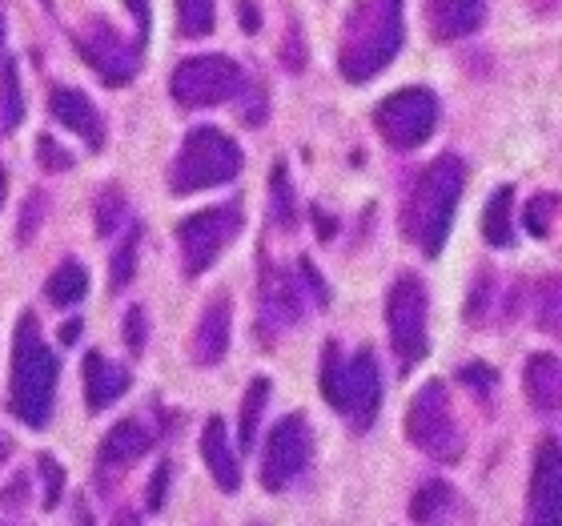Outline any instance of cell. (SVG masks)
Segmentation results:
<instances>
[{"instance_id": "obj_13", "label": "cell", "mask_w": 562, "mask_h": 526, "mask_svg": "<svg viewBox=\"0 0 562 526\" xmlns=\"http://www.w3.org/2000/svg\"><path fill=\"white\" fill-rule=\"evenodd\" d=\"M562 518V450L559 438H547L535 455V479H530V523L559 526Z\"/></svg>"}, {"instance_id": "obj_38", "label": "cell", "mask_w": 562, "mask_h": 526, "mask_svg": "<svg viewBox=\"0 0 562 526\" xmlns=\"http://www.w3.org/2000/svg\"><path fill=\"white\" fill-rule=\"evenodd\" d=\"M41 161H45V169H69L72 157L69 153H53V141L41 137Z\"/></svg>"}, {"instance_id": "obj_19", "label": "cell", "mask_w": 562, "mask_h": 526, "mask_svg": "<svg viewBox=\"0 0 562 526\" xmlns=\"http://www.w3.org/2000/svg\"><path fill=\"white\" fill-rule=\"evenodd\" d=\"M201 455H205V467H210L213 482L222 486L225 494H234L241 486V470H237V455L229 438H225V422L210 418L205 430H201Z\"/></svg>"}, {"instance_id": "obj_11", "label": "cell", "mask_w": 562, "mask_h": 526, "mask_svg": "<svg viewBox=\"0 0 562 526\" xmlns=\"http://www.w3.org/2000/svg\"><path fill=\"white\" fill-rule=\"evenodd\" d=\"M310 450H314L310 422L302 414H285L270 430V443H266V455H261V486L266 491H285L305 470Z\"/></svg>"}, {"instance_id": "obj_6", "label": "cell", "mask_w": 562, "mask_h": 526, "mask_svg": "<svg viewBox=\"0 0 562 526\" xmlns=\"http://www.w3.org/2000/svg\"><path fill=\"white\" fill-rule=\"evenodd\" d=\"M406 434L411 443L418 446L422 455H430L434 462H458L462 458V430H458V418L450 410V398H446L442 382H426V387L414 394L411 410H406Z\"/></svg>"}, {"instance_id": "obj_20", "label": "cell", "mask_w": 562, "mask_h": 526, "mask_svg": "<svg viewBox=\"0 0 562 526\" xmlns=\"http://www.w3.org/2000/svg\"><path fill=\"white\" fill-rule=\"evenodd\" d=\"M522 390H527L530 406L542 414H554L562 402V366L554 354H535L522 374Z\"/></svg>"}, {"instance_id": "obj_40", "label": "cell", "mask_w": 562, "mask_h": 526, "mask_svg": "<svg viewBox=\"0 0 562 526\" xmlns=\"http://www.w3.org/2000/svg\"><path fill=\"white\" fill-rule=\"evenodd\" d=\"M4 193H9V177H4V165H0V210H4Z\"/></svg>"}, {"instance_id": "obj_27", "label": "cell", "mask_w": 562, "mask_h": 526, "mask_svg": "<svg viewBox=\"0 0 562 526\" xmlns=\"http://www.w3.org/2000/svg\"><path fill=\"white\" fill-rule=\"evenodd\" d=\"M177 24L186 36L213 33V0H177Z\"/></svg>"}, {"instance_id": "obj_18", "label": "cell", "mask_w": 562, "mask_h": 526, "mask_svg": "<svg viewBox=\"0 0 562 526\" xmlns=\"http://www.w3.org/2000/svg\"><path fill=\"white\" fill-rule=\"evenodd\" d=\"M130 387H133V378L125 366H113L105 354H89V358H85V402H89L93 414L113 406Z\"/></svg>"}, {"instance_id": "obj_39", "label": "cell", "mask_w": 562, "mask_h": 526, "mask_svg": "<svg viewBox=\"0 0 562 526\" xmlns=\"http://www.w3.org/2000/svg\"><path fill=\"white\" fill-rule=\"evenodd\" d=\"M237 12H241V29H246V33H258L261 29L258 4H254V0H237Z\"/></svg>"}, {"instance_id": "obj_41", "label": "cell", "mask_w": 562, "mask_h": 526, "mask_svg": "<svg viewBox=\"0 0 562 526\" xmlns=\"http://www.w3.org/2000/svg\"><path fill=\"white\" fill-rule=\"evenodd\" d=\"M0 60H4V21H0Z\"/></svg>"}, {"instance_id": "obj_8", "label": "cell", "mask_w": 562, "mask_h": 526, "mask_svg": "<svg viewBox=\"0 0 562 526\" xmlns=\"http://www.w3.org/2000/svg\"><path fill=\"white\" fill-rule=\"evenodd\" d=\"M438 117H442V105L430 89H402L374 109V130L382 133L390 149L406 153L430 141V133L438 130Z\"/></svg>"}, {"instance_id": "obj_1", "label": "cell", "mask_w": 562, "mask_h": 526, "mask_svg": "<svg viewBox=\"0 0 562 526\" xmlns=\"http://www.w3.org/2000/svg\"><path fill=\"white\" fill-rule=\"evenodd\" d=\"M406 21L402 0H353L338 36V69L350 85H366L398 57Z\"/></svg>"}, {"instance_id": "obj_29", "label": "cell", "mask_w": 562, "mask_h": 526, "mask_svg": "<svg viewBox=\"0 0 562 526\" xmlns=\"http://www.w3.org/2000/svg\"><path fill=\"white\" fill-rule=\"evenodd\" d=\"M125 210H130L125 198H121L117 189H109L105 198L97 201V230H101V234H113L117 225H125Z\"/></svg>"}, {"instance_id": "obj_7", "label": "cell", "mask_w": 562, "mask_h": 526, "mask_svg": "<svg viewBox=\"0 0 562 526\" xmlns=\"http://www.w3.org/2000/svg\"><path fill=\"white\" fill-rule=\"evenodd\" d=\"M246 89V72L241 65L229 57H217V53H205V57H189L181 60L169 77V93L181 109H213L225 105L229 97H237Z\"/></svg>"}, {"instance_id": "obj_5", "label": "cell", "mask_w": 562, "mask_h": 526, "mask_svg": "<svg viewBox=\"0 0 562 526\" xmlns=\"http://www.w3.org/2000/svg\"><path fill=\"white\" fill-rule=\"evenodd\" d=\"M237 174H241L237 141L222 130L201 125V130H189L186 141H181V149H177L173 165H169V189L177 198H186V193H198V189L225 186Z\"/></svg>"}, {"instance_id": "obj_4", "label": "cell", "mask_w": 562, "mask_h": 526, "mask_svg": "<svg viewBox=\"0 0 562 526\" xmlns=\"http://www.w3.org/2000/svg\"><path fill=\"white\" fill-rule=\"evenodd\" d=\"M322 394L329 406L346 414V418L366 430L382 410V374H378V358L370 350H358L353 358H341L338 342H329L322 354Z\"/></svg>"}, {"instance_id": "obj_32", "label": "cell", "mask_w": 562, "mask_h": 526, "mask_svg": "<svg viewBox=\"0 0 562 526\" xmlns=\"http://www.w3.org/2000/svg\"><path fill=\"white\" fill-rule=\"evenodd\" d=\"M273 210H281V213H273V217L290 230V225H293V213H290L293 201H290V181H285V165H278V169H273Z\"/></svg>"}, {"instance_id": "obj_9", "label": "cell", "mask_w": 562, "mask_h": 526, "mask_svg": "<svg viewBox=\"0 0 562 526\" xmlns=\"http://www.w3.org/2000/svg\"><path fill=\"white\" fill-rule=\"evenodd\" d=\"M237 230H241V205L237 201H229L222 210H201L177 225V246H181V261H186L189 278L205 273L213 261L222 258L225 246L237 237Z\"/></svg>"}, {"instance_id": "obj_33", "label": "cell", "mask_w": 562, "mask_h": 526, "mask_svg": "<svg viewBox=\"0 0 562 526\" xmlns=\"http://www.w3.org/2000/svg\"><path fill=\"white\" fill-rule=\"evenodd\" d=\"M542 290H547V305H542V329L554 334L559 329V281L547 278L542 281Z\"/></svg>"}, {"instance_id": "obj_3", "label": "cell", "mask_w": 562, "mask_h": 526, "mask_svg": "<svg viewBox=\"0 0 562 526\" xmlns=\"http://www.w3.org/2000/svg\"><path fill=\"white\" fill-rule=\"evenodd\" d=\"M57 358L41 338L33 314L16 322V342H12V378H9V410L24 426H45L53 414V394H57Z\"/></svg>"}, {"instance_id": "obj_28", "label": "cell", "mask_w": 562, "mask_h": 526, "mask_svg": "<svg viewBox=\"0 0 562 526\" xmlns=\"http://www.w3.org/2000/svg\"><path fill=\"white\" fill-rule=\"evenodd\" d=\"M554 210H559V198H554V193H539V198L530 201L527 213H522V222H527V234H535V237L551 234Z\"/></svg>"}, {"instance_id": "obj_37", "label": "cell", "mask_w": 562, "mask_h": 526, "mask_svg": "<svg viewBox=\"0 0 562 526\" xmlns=\"http://www.w3.org/2000/svg\"><path fill=\"white\" fill-rule=\"evenodd\" d=\"M165 486H169V462H161V467H157V479L149 482V511H161Z\"/></svg>"}, {"instance_id": "obj_2", "label": "cell", "mask_w": 562, "mask_h": 526, "mask_svg": "<svg viewBox=\"0 0 562 526\" xmlns=\"http://www.w3.org/2000/svg\"><path fill=\"white\" fill-rule=\"evenodd\" d=\"M462 186H467V165H462V157H454V153L434 157L418 174V181H414L411 198H406L402 230L414 237V246H418L426 258H438L446 249V237H450V222H454Z\"/></svg>"}, {"instance_id": "obj_24", "label": "cell", "mask_w": 562, "mask_h": 526, "mask_svg": "<svg viewBox=\"0 0 562 526\" xmlns=\"http://www.w3.org/2000/svg\"><path fill=\"white\" fill-rule=\"evenodd\" d=\"M458 506V494L450 482H426L411 503L414 523H438V518H450V511Z\"/></svg>"}, {"instance_id": "obj_15", "label": "cell", "mask_w": 562, "mask_h": 526, "mask_svg": "<svg viewBox=\"0 0 562 526\" xmlns=\"http://www.w3.org/2000/svg\"><path fill=\"white\" fill-rule=\"evenodd\" d=\"M229 329H234V310H229V293L210 298L205 314H201L198 329H193V362L198 366H217L229 350Z\"/></svg>"}, {"instance_id": "obj_25", "label": "cell", "mask_w": 562, "mask_h": 526, "mask_svg": "<svg viewBox=\"0 0 562 526\" xmlns=\"http://www.w3.org/2000/svg\"><path fill=\"white\" fill-rule=\"evenodd\" d=\"M21 117H24L21 77H16V65L4 57L0 60V125H4V130H16Z\"/></svg>"}, {"instance_id": "obj_17", "label": "cell", "mask_w": 562, "mask_h": 526, "mask_svg": "<svg viewBox=\"0 0 562 526\" xmlns=\"http://www.w3.org/2000/svg\"><path fill=\"white\" fill-rule=\"evenodd\" d=\"M153 443H157V434H153L149 426H140L137 418H125V422H117V426L105 434V443H101V455H97V462H101V470L130 467V462H137V458L149 455Z\"/></svg>"}, {"instance_id": "obj_22", "label": "cell", "mask_w": 562, "mask_h": 526, "mask_svg": "<svg viewBox=\"0 0 562 526\" xmlns=\"http://www.w3.org/2000/svg\"><path fill=\"white\" fill-rule=\"evenodd\" d=\"M510 213H515V189L498 186L491 193V201H486V217H482V237L494 249L515 246V222H510Z\"/></svg>"}, {"instance_id": "obj_31", "label": "cell", "mask_w": 562, "mask_h": 526, "mask_svg": "<svg viewBox=\"0 0 562 526\" xmlns=\"http://www.w3.org/2000/svg\"><path fill=\"white\" fill-rule=\"evenodd\" d=\"M41 474H45V511H57L60 491H65V467L53 455H41Z\"/></svg>"}, {"instance_id": "obj_14", "label": "cell", "mask_w": 562, "mask_h": 526, "mask_svg": "<svg viewBox=\"0 0 562 526\" xmlns=\"http://www.w3.org/2000/svg\"><path fill=\"white\" fill-rule=\"evenodd\" d=\"M48 113H53L65 130L77 133L89 149H101V145H105V125H101V113H97V105L81 93V89H69V85L53 89V93H48Z\"/></svg>"}, {"instance_id": "obj_21", "label": "cell", "mask_w": 562, "mask_h": 526, "mask_svg": "<svg viewBox=\"0 0 562 526\" xmlns=\"http://www.w3.org/2000/svg\"><path fill=\"white\" fill-rule=\"evenodd\" d=\"M261 314L273 329L293 326L302 317V298L293 290V281L273 266H266V278H261Z\"/></svg>"}, {"instance_id": "obj_35", "label": "cell", "mask_w": 562, "mask_h": 526, "mask_svg": "<svg viewBox=\"0 0 562 526\" xmlns=\"http://www.w3.org/2000/svg\"><path fill=\"white\" fill-rule=\"evenodd\" d=\"M133 9V16H137V48H145V41H149V0H125Z\"/></svg>"}, {"instance_id": "obj_26", "label": "cell", "mask_w": 562, "mask_h": 526, "mask_svg": "<svg viewBox=\"0 0 562 526\" xmlns=\"http://www.w3.org/2000/svg\"><path fill=\"white\" fill-rule=\"evenodd\" d=\"M266 402H270V382L258 378V382L246 390V402H241V446H246V450H249V443L258 438V422H261Z\"/></svg>"}, {"instance_id": "obj_30", "label": "cell", "mask_w": 562, "mask_h": 526, "mask_svg": "<svg viewBox=\"0 0 562 526\" xmlns=\"http://www.w3.org/2000/svg\"><path fill=\"white\" fill-rule=\"evenodd\" d=\"M133 261H137V230H133V234L121 242L117 254H113V290H125L133 281Z\"/></svg>"}, {"instance_id": "obj_12", "label": "cell", "mask_w": 562, "mask_h": 526, "mask_svg": "<svg viewBox=\"0 0 562 526\" xmlns=\"http://www.w3.org/2000/svg\"><path fill=\"white\" fill-rule=\"evenodd\" d=\"M77 48H81L85 65H93L109 85H130L137 72L140 48H125V41L105 21L89 24V33L77 36Z\"/></svg>"}, {"instance_id": "obj_36", "label": "cell", "mask_w": 562, "mask_h": 526, "mask_svg": "<svg viewBox=\"0 0 562 526\" xmlns=\"http://www.w3.org/2000/svg\"><path fill=\"white\" fill-rule=\"evenodd\" d=\"M45 193H33V198H29V222H24L21 217V242H29V237H33V230H36V222H41V217H45Z\"/></svg>"}, {"instance_id": "obj_23", "label": "cell", "mask_w": 562, "mask_h": 526, "mask_svg": "<svg viewBox=\"0 0 562 526\" xmlns=\"http://www.w3.org/2000/svg\"><path fill=\"white\" fill-rule=\"evenodd\" d=\"M85 293H89V273H85L77 261H65V266H57L53 273H48V281H45V298L53 305H60V310H69V305H81Z\"/></svg>"}, {"instance_id": "obj_10", "label": "cell", "mask_w": 562, "mask_h": 526, "mask_svg": "<svg viewBox=\"0 0 562 526\" xmlns=\"http://www.w3.org/2000/svg\"><path fill=\"white\" fill-rule=\"evenodd\" d=\"M426 290L422 281L414 278H398L394 290L386 298V322H390V342H394V354H398L402 366H414L426 358L430 350V329H426Z\"/></svg>"}, {"instance_id": "obj_16", "label": "cell", "mask_w": 562, "mask_h": 526, "mask_svg": "<svg viewBox=\"0 0 562 526\" xmlns=\"http://www.w3.org/2000/svg\"><path fill=\"white\" fill-rule=\"evenodd\" d=\"M486 0H426V21L434 41H462L482 24Z\"/></svg>"}, {"instance_id": "obj_34", "label": "cell", "mask_w": 562, "mask_h": 526, "mask_svg": "<svg viewBox=\"0 0 562 526\" xmlns=\"http://www.w3.org/2000/svg\"><path fill=\"white\" fill-rule=\"evenodd\" d=\"M125 338H130L133 354L145 350V310H140V305H133L130 317H125Z\"/></svg>"}]
</instances>
